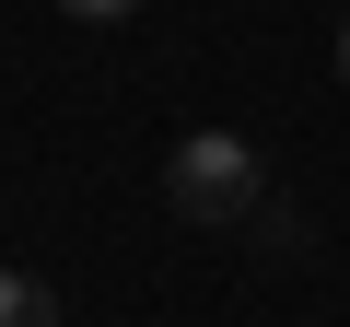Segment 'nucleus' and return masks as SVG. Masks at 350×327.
Returning <instances> with one entry per match:
<instances>
[{
	"instance_id": "1",
	"label": "nucleus",
	"mask_w": 350,
	"mask_h": 327,
	"mask_svg": "<svg viewBox=\"0 0 350 327\" xmlns=\"http://www.w3.org/2000/svg\"><path fill=\"white\" fill-rule=\"evenodd\" d=\"M163 199L187 211V222H257V199H269V176H257V140H234V129H187L163 152Z\"/></svg>"
},
{
	"instance_id": "3",
	"label": "nucleus",
	"mask_w": 350,
	"mask_h": 327,
	"mask_svg": "<svg viewBox=\"0 0 350 327\" xmlns=\"http://www.w3.org/2000/svg\"><path fill=\"white\" fill-rule=\"evenodd\" d=\"M315 234H304V211H280V199H257V257H304Z\"/></svg>"
},
{
	"instance_id": "4",
	"label": "nucleus",
	"mask_w": 350,
	"mask_h": 327,
	"mask_svg": "<svg viewBox=\"0 0 350 327\" xmlns=\"http://www.w3.org/2000/svg\"><path fill=\"white\" fill-rule=\"evenodd\" d=\"M59 12H82V24H117V12H140V0H59Z\"/></svg>"
},
{
	"instance_id": "5",
	"label": "nucleus",
	"mask_w": 350,
	"mask_h": 327,
	"mask_svg": "<svg viewBox=\"0 0 350 327\" xmlns=\"http://www.w3.org/2000/svg\"><path fill=\"white\" fill-rule=\"evenodd\" d=\"M327 59H338V82H350V24H338V47H327Z\"/></svg>"
},
{
	"instance_id": "2",
	"label": "nucleus",
	"mask_w": 350,
	"mask_h": 327,
	"mask_svg": "<svg viewBox=\"0 0 350 327\" xmlns=\"http://www.w3.org/2000/svg\"><path fill=\"white\" fill-rule=\"evenodd\" d=\"M0 327H59V292L36 269H0Z\"/></svg>"
}]
</instances>
